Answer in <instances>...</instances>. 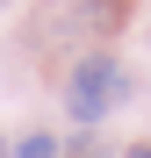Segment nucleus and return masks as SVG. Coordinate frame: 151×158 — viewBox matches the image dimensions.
I'll return each instance as SVG.
<instances>
[{"label":"nucleus","instance_id":"nucleus-1","mask_svg":"<svg viewBox=\"0 0 151 158\" xmlns=\"http://www.w3.org/2000/svg\"><path fill=\"white\" fill-rule=\"evenodd\" d=\"M72 122H101L122 101V65L115 58H79V72H72Z\"/></svg>","mask_w":151,"mask_h":158},{"label":"nucleus","instance_id":"nucleus-2","mask_svg":"<svg viewBox=\"0 0 151 158\" xmlns=\"http://www.w3.org/2000/svg\"><path fill=\"white\" fill-rule=\"evenodd\" d=\"M15 158H58V137H22Z\"/></svg>","mask_w":151,"mask_h":158},{"label":"nucleus","instance_id":"nucleus-3","mask_svg":"<svg viewBox=\"0 0 151 158\" xmlns=\"http://www.w3.org/2000/svg\"><path fill=\"white\" fill-rule=\"evenodd\" d=\"M122 158H151V144H130V151H122Z\"/></svg>","mask_w":151,"mask_h":158},{"label":"nucleus","instance_id":"nucleus-4","mask_svg":"<svg viewBox=\"0 0 151 158\" xmlns=\"http://www.w3.org/2000/svg\"><path fill=\"white\" fill-rule=\"evenodd\" d=\"M0 158H7V144H0Z\"/></svg>","mask_w":151,"mask_h":158},{"label":"nucleus","instance_id":"nucleus-5","mask_svg":"<svg viewBox=\"0 0 151 158\" xmlns=\"http://www.w3.org/2000/svg\"><path fill=\"white\" fill-rule=\"evenodd\" d=\"M0 7H7V0H0Z\"/></svg>","mask_w":151,"mask_h":158}]
</instances>
